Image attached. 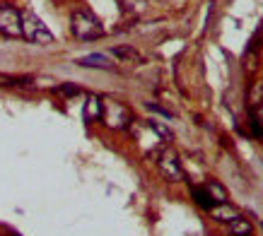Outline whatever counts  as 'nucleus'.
Listing matches in <instances>:
<instances>
[{"instance_id": "obj_1", "label": "nucleus", "mask_w": 263, "mask_h": 236, "mask_svg": "<svg viewBox=\"0 0 263 236\" xmlns=\"http://www.w3.org/2000/svg\"><path fill=\"white\" fill-rule=\"evenodd\" d=\"M70 29L80 41H95L104 36V27L89 10H78L70 17Z\"/></svg>"}, {"instance_id": "obj_2", "label": "nucleus", "mask_w": 263, "mask_h": 236, "mask_svg": "<svg viewBox=\"0 0 263 236\" xmlns=\"http://www.w3.org/2000/svg\"><path fill=\"white\" fill-rule=\"evenodd\" d=\"M22 36L29 41V44H41V46H46V44L53 41L51 29L34 15L32 10H24L22 12Z\"/></svg>"}, {"instance_id": "obj_3", "label": "nucleus", "mask_w": 263, "mask_h": 236, "mask_svg": "<svg viewBox=\"0 0 263 236\" xmlns=\"http://www.w3.org/2000/svg\"><path fill=\"white\" fill-rule=\"evenodd\" d=\"M0 34L8 39L22 36V12L12 5H0Z\"/></svg>"}, {"instance_id": "obj_4", "label": "nucleus", "mask_w": 263, "mask_h": 236, "mask_svg": "<svg viewBox=\"0 0 263 236\" xmlns=\"http://www.w3.org/2000/svg\"><path fill=\"white\" fill-rule=\"evenodd\" d=\"M102 121L106 123L109 128H114V130H123V128L133 121V116H130V111L123 106V104L119 102H104V113H102Z\"/></svg>"}, {"instance_id": "obj_5", "label": "nucleus", "mask_w": 263, "mask_h": 236, "mask_svg": "<svg viewBox=\"0 0 263 236\" xmlns=\"http://www.w3.org/2000/svg\"><path fill=\"white\" fill-rule=\"evenodd\" d=\"M157 166H160L162 176L172 183H179L183 181V169H181V162L176 157L172 150H164L160 152V157H157Z\"/></svg>"}, {"instance_id": "obj_6", "label": "nucleus", "mask_w": 263, "mask_h": 236, "mask_svg": "<svg viewBox=\"0 0 263 236\" xmlns=\"http://www.w3.org/2000/svg\"><path fill=\"white\" fill-rule=\"evenodd\" d=\"M102 113H104V99L97 94H89L87 102H85V121L97 123V121H102Z\"/></svg>"}, {"instance_id": "obj_7", "label": "nucleus", "mask_w": 263, "mask_h": 236, "mask_svg": "<svg viewBox=\"0 0 263 236\" xmlns=\"http://www.w3.org/2000/svg\"><path fill=\"white\" fill-rule=\"evenodd\" d=\"M78 65L82 68H99V70H114V63L104 53H89L78 58Z\"/></svg>"}, {"instance_id": "obj_8", "label": "nucleus", "mask_w": 263, "mask_h": 236, "mask_svg": "<svg viewBox=\"0 0 263 236\" xmlns=\"http://www.w3.org/2000/svg\"><path fill=\"white\" fill-rule=\"evenodd\" d=\"M208 212L213 214V220L217 222H232L234 217H239V210L237 207H232L230 203H217L213 210H208Z\"/></svg>"}, {"instance_id": "obj_9", "label": "nucleus", "mask_w": 263, "mask_h": 236, "mask_svg": "<svg viewBox=\"0 0 263 236\" xmlns=\"http://www.w3.org/2000/svg\"><path fill=\"white\" fill-rule=\"evenodd\" d=\"M232 236H254V224L247 220V217H234L232 222H227Z\"/></svg>"}, {"instance_id": "obj_10", "label": "nucleus", "mask_w": 263, "mask_h": 236, "mask_svg": "<svg viewBox=\"0 0 263 236\" xmlns=\"http://www.w3.org/2000/svg\"><path fill=\"white\" fill-rule=\"evenodd\" d=\"M247 106L249 109H263V82L256 80L247 94Z\"/></svg>"}, {"instance_id": "obj_11", "label": "nucleus", "mask_w": 263, "mask_h": 236, "mask_svg": "<svg viewBox=\"0 0 263 236\" xmlns=\"http://www.w3.org/2000/svg\"><path fill=\"white\" fill-rule=\"evenodd\" d=\"M191 195H193V200H196V205H200L203 210H213L215 207V200L210 198V193H208L205 188H198V186H193L191 188Z\"/></svg>"}, {"instance_id": "obj_12", "label": "nucleus", "mask_w": 263, "mask_h": 236, "mask_svg": "<svg viewBox=\"0 0 263 236\" xmlns=\"http://www.w3.org/2000/svg\"><path fill=\"white\" fill-rule=\"evenodd\" d=\"M111 55L121 58V61H140L138 51H136V48H130V46H116V48H111Z\"/></svg>"}, {"instance_id": "obj_13", "label": "nucleus", "mask_w": 263, "mask_h": 236, "mask_svg": "<svg viewBox=\"0 0 263 236\" xmlns=\"http://www.w3.org/2000/svg\"><path fill=\"white\" fill-rule=\"evenodd\" d=\"M205 190L210 193V198H213L215 203H227V190H224L217 181H210V183L205 186Z\"/></svg>"}, {"instance_id": "obj_14", "label": "nucleus", "mask_w": 263, "mask_h": 236, "mask_svg": "<svg viewBox=\"0 0 263 236\" xmlns=\"http://www.w3.org/2000/svg\"><path fill=\"white\" fill-rule=\"evenodd\" d=\"M150 128L160 135V140H164V142H172V137H174V133H172L167 126H162L160 121H150Z\"/></svg>"}, {"instance_id": "obj_15", "label": "nucleus", "mask_w": 263, "mask_h": 236, "mask_svg": "<svg viewBox=\"0 0 263 236\" xmlns=\"http://www.w3.org/2000/svg\"><path fill=\"white\" fill-rule=\"evenodd\" d=\"M56 92H58V94H63V96H78V94H80V87H75V85H61V87H56Z\"/></svg>"}, {"instance_id": "obj_16", "label": "nucleus", "mask_w": 263, "mask_h": 236, "mask_svg": "<svg viewBox=\"0 0 263 236\" xmlns=\"http://www.w3.org/2000/svg\"><path fill=\"white\" fill-rule=\"evenodd\" d=\"M261 227H263V222H261Z\"/></svg>"}]
</instances>
